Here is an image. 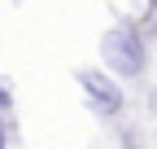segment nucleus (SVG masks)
<instances>
[{"label":"nucleus","instance_id":"1","mask_svg":"<svg viewBox=\"0 0 157 149\" xmlns=\"http://www.w3.org/2000/svg\"><path fill=\"white\" fill-rule=\"evenodd\" d=\"M101 57H105V74L109 79H135L148 66V44L135 26H109L101 35Z\"/></svg>","mask_w":157,"mask_h":149},{"label":"nucleus","instance_id":"2","mask_svg":"<svg viewBox=\"0 0 157 149\" xmlns=\"http://www.w3.org/2000/svg\"><path fill=\"white\" fill-rule=\"evenodd\" d=\"M78 88H83L87 105H92L101 119L122 114V105H127V97H122V83H118V79H109L105 70H78Z\"/></svg>","mask_w":157,"mask_h":149},{"label":"nucleus","instance_id":"3","mask_svg":"<svg viewBox=\"0 0 157 149\" xmlns=\"http://www.w3.org/2000/svg\"><path fill=\"white\" fill-rule=\"evenodd\" d=\"M0 149H5V119H0Z\"/></svg>","mask_w":157,"mask_h":149}]
</instances>
